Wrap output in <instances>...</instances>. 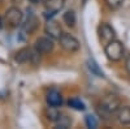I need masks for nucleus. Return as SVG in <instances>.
Wrapping results in <instances>:
<instances>
[{"instance_id":"nucleus-1","label":"nucleus","mask_w":130,"mask_h":129,"mask_svg":"<svg viewBox=\"0 0 130 129\" xmlns=\"http://www.w3.org/2000/svg\"><path fill=\"white\" fill-rule=\"evenodd\" d=\"M104 53L111 61H118V60H121L122 56H124V45L120 40L113 39L111 42L105 43Z\"/></svg>"},{"instance_id":"nucleus-2","label":"nucleus","mask_w":130,"mask_h":129,"mask_svg":"<svg viewBox=\"0 0 130 129\" xmlns=\"http://www.w3.org/2000/svg\"><path fill=\"white\" fill-rule=\"evenodd\" d=\"M38 56H39V52L35 50V52L32 51L29 47H24L16 52L14 55V60L20 64H26V63H38Z\"/></svg>"},{"instance_id":"nucleus-3","label":"nucleus","mask_w":130,"mask_h":129,"mask_svg":"<svg viewBox=\"0 0 130 129\" xmlns=\"http://www.w3.org/2000/svg\"><path fill=\"white\" fill-rule=\"evenodd\" d=\"M22 18H24V15L17 7H10L4 16L5 24L12 29H16L22 24Z\"/></svg>"},{"instance_id":"nucleus-4","label":"nucleus","mask_w":130,"mask_h":129,"mask_svg":"<svg viewBox=\"0 0 130 129\" xmlns=\"http://www.w3.org/2000/svg\"><path fill=\"white\" fill-rule=\"evenodd\" d=\"M99 107L102 110H104L105 112H108L109 115H112V113H116L117 110L121 107V102H120V99H118L116 95L108 94L102 99Z\"/></svg>"},{"instance_id":"nucleus-5","label":"nucleus","mask_w":130,"mask_h":129,"mask_svg":"<svg viewBox=\"0 0 130 129\" xmlns=\"http://www.w3.org/2000/svg\"><path fill=\"white\" fill-rule=\"evenodd\" d=\"M60 42V46L64 51H67V52H77L79 50V42L78 39L73 37L72 34H68V33H62V35L60 37L59 39Z\"/></svg>"},{"instance_id":"nucleus-6","label":"nucleus","mask_w":130,"mask_h":129,"mask_svg":"<svg viewBox=\"0 0 130 129\" xmlns=\"http://www.w3.org/2000/svg\"><path fill=\"white\" fill-rule=\"evenodd\" d=\"M53 47H55V45H53V40L51 37H39L35 43H34V48L40 53V55H46V53H50L52 52Z\"/></svg>"},{"instance_id":"nucleus-7","label":"nucleus","mask_w":130,"mask_h":129,"mask_svg":"<svg viewBox=\"0 0 130 129\" xmlns=\"http://www.w3.org/2000/svg\"><path fill=\"white\" fill-rule=\"evenodd\" d=\"M98 34H99V38L103 42H105V43L116 39V31H115V29L109 24H107V22H103L99 26V29H98Z\"/></svg>"},{"instance_id":"nucleus-8","label":"nucleus","mask_w":130,"mask_h":129,"mask_svg":"<svg viewBox=\"0 0 130 129\" xmlns=\"http://www.w3.org/2000/svg\"><path fill=\"white\" fill-rule=\"evenodd\" d=\"M44 33L52 39H60V37L62 35V29L57 21L50 20L47 21V24L44 26Z\"/></svg>"},{"instance_id":"nucleus-9","label":"nucleus","mask_w":130,"mask_h":129,"mask_svg":"<svg viewBox=\"0 0 130 129\" xmlns=\"http://www.w3.org/2000/svg\"><path fill=\"white\" fill-rule=\"evenodd\" d=\"M65 0H44V8H46V17H51L56 15L57 12L64 8Z\"/></svg>"},{"instance_id":"nucleus-10","label":"nucleus","mask_w":130,"mask_h":129,"mask_svg":"<svg viewBox=\"0 0 130 129\" xmlns=\"http://www.w3.org/2000/svg\"><path fill=\"white\" fill-rule=\"evenodd\" d=\"M117 120L122 125L130 124V106H124L117 110Z\"/></svg>"},{"instance_id":"nucleus-11","label":"nucleus","mask_w":130,"mask_h":129,"mask_svg":"<svg viewBox=\"0 0 130 129\" xmlns=\"http://www.w3.org/2000/svg\"><path fill=\"white\" fill-rule=\"evenodd\" d=\"M46 101L48 103V106H53V107H60L62 104V96L57 90H51L47 93Z\"/></svg>"},{"instance_id":"nucleus-12","label":"nucleus","mask_w":130,"mask_h":129,"mask_svg":"<svg viewBox=\"0 0 130 129\" xmlns=\"http://www.w3.org/2000/svg\"><path fill=\"white\" fill-rule=\"evenodd\" d=\"M37 27H38V18L32 15V13H30L29 17H27V20L25 21L22 29H24V31H26L27 34H31Z\"/></svg>"},{"instance_id":"nucleus-13","label":"nucleus","mask_w":130,"mask_h":129,"mask_svg":"<svg viewBox=\"0 0 130 129\" xmlns=\"http://www.w3.org/2000/svg\"><path fill=\"white\" fill-rule=\"evenodd\" d=\"M72 125V119L68 115H60V117L55 121V126L57 129H68Z\"/></svg>"},{"instance_id":"nucleus-14","label":"nucleus","mask_w":130,"mask_h":129,"mask_svg":"<svg viewBox=\"0 0 130 129\" xmlns=\"http://www.w3.org/2000/svg\"><path fill=\"white\" fill-rule=\"evenodd\" d=\"M62 21H64V24L67 26L73 27L75 25V21H77V18H75V13L73 12V10H68V12H65L64 16H62Z\"/></svg>"},{"instance_id":"nucleus-15","label":"nucleus","mask_w":130,"mask_h":129,"mask_svg":"<svg viewBox=\"0 0 130 129\" xmlns=\"http://www.w3.org/2000/svg\"><path fill=\"white\" fill-rule=\"evenodd\" d=\"M60 111L57 110V107H53V106H50L46 110V116H47V119L50 121H53L55 123L59 117H60Z\"/></svg>"},{"instance_id":"nucleus-16","label":"nucleus","mask_w":130,"mask_h":129,"mask_svg":"<svg viewBox=\"0 0 130 129\" xmlns=\"http://www.w3.org/2000/svg\"><path fill=\"white\" fill-rule=\"evenodd\" d=\"M68 104H69V107H72L73 110H77V111H85L86 110L85 103L81 99H78V98H70L68 101Z\"/></svg>"},{"instance_id":"nucleus-17","label":"nucleus","mask_w":130,"mask_h":129,"mask_svg":"<svg viewBox=\"0 0 130 129\" xmlns=\"http://www.w3.org/2000/svg\"><path fill=\"white\" fill-rule=\"evenodd\" d=\"M87 65H89V69L95 74V76H98V77H104V73L100 70L99 65H98L94 60H89V61H87Z\"/></svg>"},{"instance_id":"nucleus-18","label":"nucleus","mask_w":130,"mask_h":129,"mask_svg":"<svg viewBox=\"0 0 130 129\" xmlns=\"http://www.w3.org/2000/svg\"><path fill=\"white\" fill-rule=\"evenodd\" d=\"M104 2H105L107 7L109 9H118L124 4L125 0H104Z\"/></svg>"},{"instance_id":"nucleus-19","label":"nucleus","mask_w":130,"mask_h":129,"mask_svg":"<svg viewBox=\"0 0 130 129\" xmlns=\"http://www.w3.org/2000/svg\"><path fill=\"white\" fill-rule=\"evenodd\" d=\"M85 123H86V126L87 128H96L98 126V121H96V119L92 116V115H87L85 117Z\"/></svg>"},{"instance_id":"nucleus-20","label":"nucleus","mask_w":130,"mask_h":129,"mask_svg":"<svg viewBox=\"0 0 130 129\" xmlns=\"http://www.w3.org/2000/svg\"><path fill=\"white\" fill-rule=\"evenodd\" d=\"M125 68H126V70H127V73L130 74V56L126 59V61H125Z\"/></svg>"},{"instance_id":"nucleus-21","label":"nucleus","mask_w":130,"mask_h":129,"mask_svg":"<svg viewBox=\"0 0 130 129\" xmlns=\"http://www.w3.org/2000/svg\"><path fill=\"white\" fill-rule=\"evenodd\" d=\"M29 2L32 4H39V3H44V0H29Z\"/></svg>"},{"instance_id":"nucleus-22","label":"nucleus","mask_w":130,"mask_h":129,"mask_svg":"<svg viewBox=\"0 0 130 129\" xmlns=\"http://www.w3.org/2000/svg\"><path fill=\"white\" fill-rule=\"evenodd\" d=\"M82 2H83V3H86V2H87V0H82Z\"/></svg>"}]
</instances>
